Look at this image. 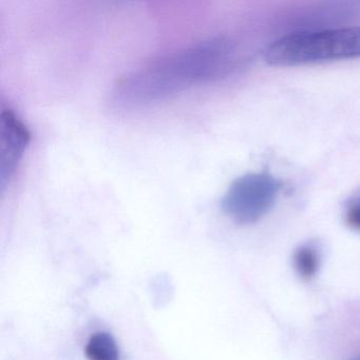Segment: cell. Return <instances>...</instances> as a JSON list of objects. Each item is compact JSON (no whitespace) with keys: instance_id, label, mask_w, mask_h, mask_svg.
<instances>
[{"instance_id":"6da1fadb","label":"cell","mask_w":360,"mask_h":360,"mask_svg":"<svg viewBox=\"0 0 360 360\" xmlns=\"http://www.w3.org/2000/svg\"><path fill=\"white\" fill-rule=\"evenodd\" d=\"M242 60L239 46L229 37L198 41L122 77L113 90L112 102L124 109L162 102L195 86L229 77Z\"/></svg>"},{"instance_id":"7a4b0ae2","label":"cell","mask_w":360,"mask_h":360,"mask_svg":"<svg viewBox=\"0 0 360 360\" xmlns=\"http://www.w3.org/2000/svg\"><path fill=\"white\" fill-rule=\"evenodd\" d=\"M263 58L277 67L360 58V27L290 33L271 44Z\"/></svg>"},{"instance_id":"3957f363","label":"cell","mask_w":360,"mask_h":360,"mask_svg":"<svg viewBox=\"0 0 360 360\" xmlns=\"http://www.w3.org/2000/svg\"><path fill=\"white\" fill-rule=\"evenodd\" d=\"M280 189V181L267 172L248 174L233 181L221 206L233 222L252 224L271 212Z\"/></svg>"},{"instance_id":"277c9868","label":"cell","mask_w":360,"mask_h":360,"mask_svg":"<svg viewBox=\"0 0 360 360\" xmlns=\"http://www.w3.org/2000/svg\"><path fill=\"white\" fill-rule=\"evenodd\" d=\"M30 143V132L11 109L0 119V185L10 184Z\"/></svg>"},{"instance_id":"5b68a950","label":"cell","mask_w":360,"mask_h":360,"mask_svg":"<svg viewBox=\"0 0 360 360\" xmlns=\"http://www.w3.org/2000/svg\"><path fill=\"white\" fill-rule=\"evenodd\" d=\"M89 360H120L119 347L115 338L108 333H96L86 347Z\"/></svg>"},{"instance_id":"8992f818","label":"cell","mask_w":360,"mask_h":360,"mask_svg":"<svg viewBox=\"0 0 360 360\" xmlns=\"http://www.w3.org/2000/svg\"><path fill=\"white\" fill-rule=\"evenodd\" d=\"M320 265V256L315 246H300L295 252L294 266L297 274L303 280H311L317 275Z\"/></svg>"},{"instance_id":"52a82bcc","label":"cell","mask_w":360,"mask_h":360,"mask_svg":"<svg viewBox=\"0 0 360 360\" xmlns=\"http://www.w3.org/2000/svg\"><path fill=\"white\" fill-rule=\"evenodd\" d=\"M347 223L351 229L360 231V199L347 210Z\"/></svg>"},{"instance_id":"ba28073f","label":"cell","mask_w":360,"mask_h":360,"mask_svg":"<svg viewBox=\"0 0 360 360\" xmlns=\"http://www.w3.org/2000/svg\"><path fill=\"white\" fill-rule=\"evenodd\" d=\"M358 360H360V359H358Z\"/></svg>"}]
</instances>
